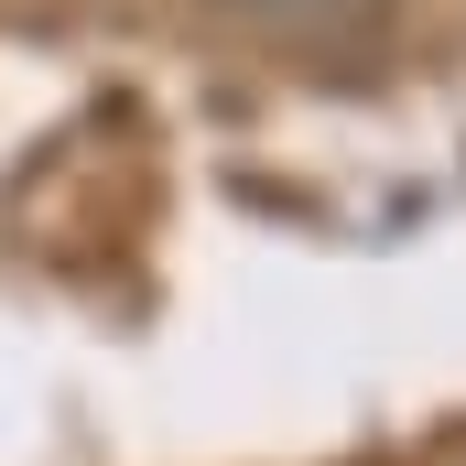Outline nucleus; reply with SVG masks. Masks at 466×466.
<instances>
[{
  "mask_svg": "<svg viewBox=\"0 0 466 466\" xmlns=\"http://www.w3.org/2000/svg\"><path fill=\"white\" fill-rule=\"evenodd\" d=\"M249 11H293V0H249Z\"/></svg>",
  "mask_w": 466,
  "mask_h": 466,
  "instance_id": "f257e3e1",
  "label": "nucleus"
}]
</instances>
